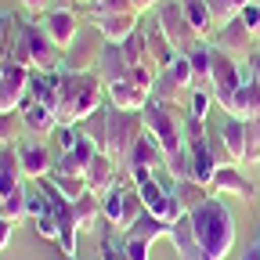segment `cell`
Masks as SVG:
<instances>
[{"label":"cell","mask_w":260,"mask_h":260,"mask_svg":"<svg viewBox=\"0 0 260 260\" xmlns=\"http://www.w3.org/2000/svg\"><path fill=\"white\" fill-rule=\"evenodd\" d=\"M0 203H4V195H0Z\"/></svg>","instance_id":"cell-53"},{"label":"cell","mask_w":260,"mask_h":260,"mask_svg":"<svg viewBox=\"0 0 260 260\" xmlns=\"http://www.w3.org/2000/svg\"><path fill=\"white\" fill-rule=\"evenodd\" d=\"M155 22H159V29H162V32H167V40L174 44V51H177V54H191L199 44H206L199 32L191 29V22L184 18V11H181L177 0H162V4L155 8Z\"/></svg>","instance_id":"cell-8"},{"label":"cell","mask_w":260,"mask_h":260,"mask_svg":"<svg viewBox=\"0 0 260 260\" xmlns=\"http://www.w3.org/2000/svg\"><path fill=\"white\" fill-rule=\"evenodd\" d=\"M191 83H195V73H191V61L188 54H177L167 69L155 76V87H152V98L162 105H174V109H188V98H191Z\"/></svg>","instance_id":"cell-6"},{"label":"cell","mask_w":260,"mask_h":260,"mask_svg":"<svg viewBox=\"0 0 260 260\" xmlns=\"http://www.w3.org/2000/svg\"><path fill=\"white\" fill-rule=\"evenodd\" d=\"M0 217H8V220L18 228V224L29 217V188L18 184L11 195H4V203H0Z\"/></svg>","instance_id":"cell-31"},{"label":"cell","mask_w":260,"mask_h":260,"mask_svg":"<svg viewBox=\"0 0 260 260\" xmlns=\"http://www.w3.org/2000/svg\"><path fill=\"white\" fill-rule=\"evenodd\" d=\"M40 25H44L47 37L54 40L58 51H69L76 44V37H80V11H73V8H51Z\"/></svg>","instance_id":"cell-13"},{"label":"cell","mask_w":260,"mask_h":260,"mask_svg":"<svg viewBox=\"0 0 260 260\" xmlns=\"http://www.w3.org/2000/svg\"><path fill=\"white\" fill-rule=\"evenodd\" d=\"M22 116L18 112H0V145H15L22 134Z\"/></svg>","instance_id":"cell-33"},{"label":"cell","mask_w":260,"mask_h":260,"mask_svg":"<svg viewBox=\"0 0 260 260\" xmlns=\"http://www.w3.org/2000/svg\"><path fill=\"white\" fill-rule=\"evenodd\" d=\"M123 11H134V0H98V4L87 8L83 15L98 18V15H123Z\"/></svg>","instance_id":"cell-39"},{"label":"cell","mask_w":260,"mask_h":260,"mask_svg":"<svg viewBox=\"0 0 260 260\" xmlns=\"http://www.w3.org/2000/svg\"><path fill=\"white\" fill-rule=\"evenodd\" d=\"M246 134H249V145H246V162H249V167H256V162H260V119L246 123Z\"/></svg>","instance_id":"cell-41"},{"label":"cell","mask_w":260,"mask_h":260,"mask_svg":"<svg viewBox=\"0 0 260 260\" xmlns=\"http://www.w3.org/2000/svg\"><path fill=\"white\" fill-rule=\"evenodd\" d=\"M126 69H130V65H126V58H123V47L119 44H105L102 47V58H98V80H102L105 83V90L112 87V83H119L123 76H126Z\"/></svg>","instance_id":"cell-21"},{"label":"cell","mask_w":260,"mask_h":260,"mask_svg":"<svg viewBox=\"0 0 260 260\" xmlns=\"http://www.w3.org/2000/svg\"><path fill=\"white\" fill-rule=\"evenodd\" d=\"M138 195H141V203H145V210L152 213V217H159V220H167V224H177L181 217H188L181 206H177V199H174V191L159 181V174L155 177H148L145 184H138Z\"/></svg>","instance_id":"cell-11"},{"label":"cell","mask_w":260,"mask_h":260,"mask_svg":"<svg viewBox=\"0 0 260 260\" xmlns=\"http://www.w3.org/2000/svg\"><path fill=\"white\" fill-rule=\"evenodd\" d=\"M210 188L220 191V195H235V199H242V203H249V199H256V195H260V188H256L239 167H217Z\"/></svg>","instance_id":"cell-19"},{"label":"cell","mask_w":260,"mask_h":260,"mask_svg":"<svg viewBox=\"0 0 260 260\" xmlns=\"http://www.w3.org/2000/svg\"><path fill=\"white\" fill-rule=\"evenodd\" d=\"M170 191H174V199H177V206H181L184 213L199 210V206L210 199V188L199 184V181H191V177H184V181H170Z\"/></svg>","instance_id":"cell-24"},{"label":"cell","mask_w":260,"mask_h":260,"mask_svg":"<svg viewBox=\"0 0 260 260\" xmlns=\"http://www.w3.org/2000/svg\"><path fill=\"white\" fill-rule=\"evenodd\" d=\"M177 4H181L184 18L191 22V29L199 32L203 40H210L213 32H217V29H213V18H210V4H206V0H177Z\"/></svg>","instance_id":"cell-28"},{"label":"cell","mask_w":260,"mask_h":260,"mask_svg":"<svg viewBox=\"0 0 260 260\" xmlns=\"http://www.w3.org/2000/svg\"><path fill=\"white\" fill-rule=\"evenodd\" d=\"M65 260H76V256H65Z\"/></svg>","instance_id":"cell-52"},{"label":"cell","mask_w":260,"mask_h":260,"mask_svg":"<svg viewBox=\"0 0 260 260\" xmlns=\"http://www.w3.org/2000/svg\"><path fill=\"white\" fill-rule=\"evenodd\" d=\"M80 126H83V134L98 145V152H105V148H109V102L98 109V112H90Z\"/></svg>","instance_id":"cell-30"},{"label":"cell","mask_w":260,"mask_h":260,"mask_svg":"<svg viewBox=\"0 0 260 260\" xmlns=\"http://www.w3.org/2000/svg\"><path fill=\"white\" fill-rule=\"evenodd\" d=\"M224 112L232 116V119H242V123L260 119V83H256L253 76H246L242 87L232 94V102L224 105Z\"/></svg>","instance_id":"cell-17"},{"label":"cell","mask_w":260,"mask_h":260,"mask_svg":"<svg viewBox=\"0 0 260 260\" xmlns=\"http://www.w3.org/2000/svg\"><path fill=\"white\" fill-rule=\"evenodd\" d=\"M11 29H15V18L11 15H0V58L8 61V54H11Z\"/></svg>","instance_id":"cell-42"},{"label":"cell","mask_w":260,"mask_h":260,"mask_svg":"<svg viewBox=\"0 0 260 260\" xmlns=\"http://www.w3.org/2000/svg\"><path fill=\"white\" fill-rule=\"evenodd\" d=\"M210 105H213V94H210V90H191V98H188V116L199 119V123H206Z\"/></svg>","instance_id":"cell-35"},{"label":"cell","mask_w":260,"mask_h":260,"mask_svg":"<svg viewBox=\"0 0 260 260\" xmlns=\"http://www.w3.org/2000/svg\"><path fill=\"white\" fill-rule=\"evenodd\" d=\"M210 4V18H213V29H224L232 18H239V11H235V4L232 0H206Z\"/></svg>","instance_id":"cell-38"},{"label":"cell","mask_w":260,"mask_h":260,"mask_svg":"<svg viewBox=\"0 0 260 260\" xmlns=\"http://www.w3.org/2000/svg\"><path fill=\"white\" fill-rule=\"evenodd\" d=\"M141 134H145L141 112H126V109L109 105V148H105V155H112L119 167H126V159L134 152V145L141 141Z\"/></svg>","instance_id":"cell-5"},{"label":"cell","mask_w":260,"mask_h":260,"mask_svg":"<svg viewBox=\"0 0 260 260\" xmlns=\"http://www.w3.org/2000/svg\"><path fill=\"white\" fill-rule=\"evenodd\" d=\"M94 4H98V0H94Z\"/></svg>","instance_id":"cell-55"},{"label":"cell","mask_w":260,"mask_h":260,"mask_svg":"<svg viewBox=\"0 0 260 260\" xmlns=\"http://www.w3.org/2000/svg\"><path fill=\"white\" fill-rule=\"evenodd\" d=\"M123 170L130 174V181H134V184H145V181L155 177L159 170H167V152L155 145V138L148 134V130L141 134V141L134 145V152H130V159H126Z\"/></svg>","instance_id":"cell-9"},{"label":"cell","mask_w":260,"mask_h":260,"mask_svg":"<svg viewBox=\"0 0 260 260\" xmlns=\"http://www.w3.org/2000/svg\"><path fill=\"white\" fill-rule=\"evenodd\" d=\"M76 210V228L80 232H98V220H102V195H94V191H83L80 199L73 203Z\"/></svg>","instance_id":"cell-27"},{"label":"cell","mask_w":260,"mask_h":260,"mask_svg":"<svg viewBox=\"0 0 260 260\" xmlns=\"http://www.w3.org/2000/svg\"><path fill=\"white\" fill-rule=\"evenodd\" d=\"M141 116H145V130L155 138V145L167 155L184 148V116H188V109H174V105H162V102L152 98Z\"/></svg>","instance_id":"cell-3"},{"label":"cell","mask_w":260,"mask_h":260,"mask_svg":"<svg viewBox=\"0 0 260 260\" xmlns=\"http://www.w3.org/2000/svg\"><path fill=\"white\" fill-rule=\"evenodd\" d=\"M220 138L228 145V152H232L235 162H246V145H249V134H246V123L242 119H228L220 126Z\"/></svg>","instance_id":"cell-29"},{"label":"cell","mask_w":260,"mask_h":260,"mask_svg":"<svg viewBox=\"0 0 260 260\" xmlns=\"http://www.w3.org/2000/svg\"><path fill=\"white\" fill-rule=\"evenodd\" d=\"M0 148H4V145H0Z\"/></svg>","instance_id":"cell-56"},{"label":"cell","mask_w":260,"mask_h":260,"mask_svg":"<svg viewBox=\"0 0 260 260\" xmlns=\"http://www.w3.org/2000/svg\"><path fill=\"white\" fill-rule=\"evenodd\" d=\"M102 260H126V246L109 235V239L102 242Z\"/></svg>","instance_id":"cell-44"},{"label":"cell","mask_w":260,"mask_h":260,"mask_svg":"<svg viewBox=\"0 0 260 260\" xmlns=\"http://www.w3.org/2000/svg\"><path fill=\"white\" fill-rule=\"evenodd\" d=\"M239 260H260V239H256V242H249V246L242 249V256H239Z\"/></svg>","instance_id":"cell-48"},{"label":"cell","mask_w":260,"mask_h":260,"mask_svg":"<svg viewBox=\"0 0 260 260\" xmlns=\"http://www.w3.org/2000/svg\"><path fill=\"white\" fill-rule=\"evenodd\" d=\"M94 22V29L105 37V44H126L134 32L141 29L138 22H141V15L138 11H123V15H98V18H90Z\"/></svg>","instance_id":"cell-15"},{"label":"cell","mask_w":260,"mask_h":260,"mask_svg":"<svg viewBox=\"0 0 260 260\" xmlns=\"http://www.w3.org/2000/svg\"><path fill=\"white\" fill-rule=\"evenodd\" d=\"M210 51H213V44H199L191 54H188V61H191V73L199 76V80H206L210 76Z\"/></svg>","instance_id":"cell-40"},{"label":"cell","mask_w":260,"mask_h":260,"mask_svg":"<svg viewBox=\"0 0 260 260\" xmlns=\"http://www.w3.org/2000/svg\"><path fill=\"white\" fill-rule=\"evenodd\" d=\"M22 4H25V11H29L25 22H40V15H47V11L54 8V0H22Z\"/></svg>","instance_id":"cell-45"},{"label":"cell","mask_w":260,"mask_h":260,"mask_svg":"<svg viewBox=\"0 0 260 260\" xmlns=\"http://www.w3.org/2000/svg\"><path fill=\"white\" fill-rule=\"evenodd\" d=\"M159 4H162V0H134V11H138V15H148V11H155Z\"/></svg>","instance_id":"cell-47"},{"label":"cell","mask_w":260,"mask_h":260,"mask_svg":"<svg viewBox=\"0 0 260 260\" xmlns=\"http://www.w3.org/2000/svg\"><path fill=\"white\" fill-rule=\"evenodd\" d=\"M246 73H249V76H253V80L260 83V51H256V54L249 58V69H246Z\"/></svg>","instance_id":"cell-49"},{"label":"cell","mask_w":260,"mask_h":260,"mask_svg":"<svg viewBox=\"0 0 260 260\" xmlns=\"http://www.w3.org/2000/svg\"><path fill=\"white\" fill-rule=\"evenodd\" d=\"M11 232H15V224H11L8 217H0V253L8 249V242H11Z\"/></svg>","instance_id":"cell-46"},{"label":"cell","mask_w":260,"mask_h":260,"mask_svg":"<svg viewBox=\"0 0 260 260\" xmlns=\"http://www.w3.org/2000/svg\"><path fill=\"white\" fill-rule=\"evenodd\" d=\"M105 37L102 32H90V37H76V44L65 51L61 58V69L65 73H94L98 69V58H102Z\"/></svg>","instance_id":"cell-14"},{"label":"cell","mask_w":260,"mask_h":260,"mask_svg":"<svg viewBox=\"0 0 260 260\" xmlns=\"http://www.w3.org/2000/svg\"><path fill=\"white\" fill-rule=\"evenodd\" d=\"M22 184V162H18V145L0 148V195H11Z\"/></svg>","instance_id":"cell-26"},{"label":"cell","mask_w":260,"mask_h":260,"mask_svg":"<svg viewBox=\"0 0 260 260\" xmlns=\"http://www.w3.org/2000/svg\"><path fill=\"white\" fill-rule=\"evenodd\" d=\"M105 105V83L98 73H58V126L83 123Z\"/></svg>","instance_id":"cell-2"},{"label":"cell","mask_w":260,"mask_h":260,"mask_svg":"<svg viewBox=\"0 0 260 260\" xmlns=\"http://www.w3.org/2000/svg\"><path fill=\"white\" fill-rule=\"evenodd\" d=\"M155 76H159V73L148 69V65H134V69H126V76L105 90V94H109V105L126 109V112H145V105L152 102Z\"/></svg>","instance_id":"cell-4"},{"label":"cell","mask_w":260,"mask_h":260,"mask_svg":"<svg viewBox=\"0 0 260 260\" xmlns=\"http://www.w3.org/2000/svg\"><path fill=\"white\" fill-rule=\"evenodd\" d=\"M232 4H235V11H242V8H249V4H253V0H232Z\"/></svg>","instance_id":"cell-50"},{"label":"cell","mask_w":260,"mask_h":260,"mask_svg":"<svg viewBox=\"0 0 260 260\" xmlns=\"http://www.w3.org/2000/svg\"><path fill=\"white\" fill-rule=\"evenodd\" d=\"M145 40H148V58H152V65L162 73V69H167V65L177 58V51H174V44L167 40V32L159 29V22H155V18H152V25L145 29Z\"/></svg>","instance_id":"cell-22"},{"label":"cell","mask_w":260,"mask_h":260,"mask_svg":"<svg viewBox=\"0 0 260 260\" xmlns=\"http://www.w3.org/2000/svg\"><path fill=\"white\" fill-rule=\"evenodd\" d=\"M141 213H148V210H145V203H141L138 188H126V199H123V232H126V228L134 224Z\"/></svg>","instance_id":"cell-36"},{"label":"cell","mask_w":260,"mask_h":260,"mask_svg":"<svg viewBox=\"0 0 260 260\" xmlns=\"http://www.w3.org/2000/svg\"><path fill=\"white\" fill-rule=\"evenodd\" d=\"M61 195H65V199H69V203H76L80 199V195L83 191H90V184H87V177H73V174H54L51 170V177H47Z\"/></svg>","instance_id":"cell-32"},{"label":"cell","mask_w":260,"mask_h":260,"mask_svg":"<svg viewBox=\"0 0 260 260\" xmlns=\"http://www.w3.org/2000/svg\"><path fill=\"white\" fill-rule=\"evenodd\" d=\"M256 44H260L256 32H253L242 18H232L224 29H217V44H213V47H220L224 54H232L235 61H242V58L249 61V58L256 54Z\"/></svg>","instance_id":"cell-12"},{"label":"cell","mask_w":260,"mask_h":260,"mask_svg":"<svg viewBox=\"0 0 260 260\" xmlns=\"http://www.w3.org/2000/svg\"><path fill=\"white\" fill-rule=\"evenodd\" d=\"M18 162H22V177H29V181H44L54 170V159H51L44 141H22L18 145Z\"/></svg>","instance_id":"cell-16"},{"label":"cell","mask_w":260,"mask_h":260,"mask_svg":"<svg viewBox=\"0 0 260 260\" xmlns=\"http://www.w3.org/2000/svg\"><path fill=\"white\" fill-rule=\"evenodd\" d=\"M253 4H260V0H253Z\"/></svg>","instance_id":"cell-54"},{"label":"cell","mask_w":260,"mask_h":260,"mask_svg":"<svg viewBox=\"0 0 260 260\" xmlns=\"http://www.w3.org/2000/svg\"><path fill=\"white\" fill-rule=\"evenodd\" d=\"M18 116H22V126H25V134H29L32 141H47L51 134H58V116H54L51 109L37 105L32 98L18 109Z\"/></svg>","instance_id":"cell-18"},{"label":"cell","mask_w":260,"mask_h":260,"mask_svg":"<svg viewBox=\"0 0 260 260\" xmlns=\"http://www.w3.org/2000/svg\"><path fill=\"white\" fill-rule=\"evenodd\" d=\"M170 242H174V249H177V260H210V256L203 253V246L195 242V232H191L188 217H181V220L174 224Z\"/></svg>","instance_id":"cell-23"},{"label":"cell","mask_w":260,"mask_h":260,"mask_svg":"<svg viewBox=\"0 0 260 260\" xmlns=\"http://www.w3.org/2000/svg\"><path fill=\"white\" fill-rule=\"evenodd\" d=\"M167 174H170L174 181H184V177H191V155H188V148H181V152L167 155Z\"/></svg>","instance_id":"cell-37"},{"label":"cell","mask_w":260,"mask_h":260,"mask_svg":"<svg viewBox=\"0 0 260 260\" xmlns=\"http://www.w3.org/2000/svg\"><path fill=\"white\" fill-rule=\"evenodd\" d=\"M206 145H210V155H213L217 167H235V159H232V152H228L220 130H206Z\"/></svg>","instance_id":"cell-34"},{"label":"cell","mask_w":260,"mask_h":260,"mask_svg":"<svg viewBox=\"0 0 260 260\" xmlns=\"http://www.w3.org/2000/svg\"><path fill=\"white\" fill-rule=\"evenodd\" d=\"M119 174H123L119 162H116L112 155H105V152H98V155L90 159V167H87V184H90L94 195H105V191L119 181Z\"/></svg>","instance_id":"cell-20"},{"label":"cell","mask_w":260,"mask_h":260,"mask_svg":"<svg viewBox=\"0 0 260 260\" xmlns=\"http://www.w3.org/2000/svg\"><path fill=\"white\" fill-rule=\"evenodd\" d=\"M246 73H242V61H235L232 54H224L220 47L210 51V76H206V87L213 94V102L224 109L228 102H232V94L242 87Z\"/></svg>","instance_id":"cell-7"},{"label":"cell","mask_w":260,"mask_h":260,"mask_svg":"<svg viewBox=\"0 0 260 260\" xmlns=\"http://www.w3.org/2000/svg\"><path fill=\"white\" fill-rule=\"evenodd\" d=\"M123 246H126V260H148V249H152V242L126 239V235H123Z\"/></svg>","instance_id":"cell-43"},{"label":"cell","mask_w":260,"mask_h":260,"mask_svg":"<svg viewBox=\"0 0 260 260\" xmlns=\"http://www.w3.org/2000/svg\"><path fill=\"white\" fill-rule=\"evenodd\" d=\"M22 32L29 40V54H32V73H61V58L65 51L54 47V40L44 32L40 22H22Z\"/></svg>","instance_id":"cell-10"},{"label":"cell","mask_w":260,"mask_h":260,"mask_svg":"<svg viewBox=\"0 0 260 260\" xmlns=\"http://www.w3.org/2000/svg\"><path fill=\"white\" fill-rule=\"evenodd\" d=\"M188 224L195 232V242L203 246V253L210 260H228L232 256V249H235V217L217 195H210L199 210H191Z\"/></svg>","instance_id":"cell-1"},{"label":"cell","mask_w":260,"mask_h":260,"mask_svg":"<svg viewBox=\"0 0 260 260\" xmlns=\"http://www.w3.org/2000/svg\"><path fill=\"white\" fill-rule=\"evenodd\" d=\"M0 69H4V58H0Z\"/></svg>","instance_id":"cell-51"},{"label":"cell","mask_w":260,"mask_h":260,"mask_svg":"<svg viewBox=\"0 0 260 260\" xmlns=\"http://www.w3.org/2000/svg\"><path fill=\"white\" fill-rule=\"evenodd\" d=\"M170 232H174V224L159 220V217H152V213H141L123 235H126V239H141V242H155V239H170Z\"/></svg>","instance_id":"cell-25"}]
</instances>
